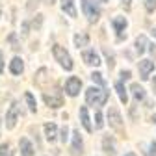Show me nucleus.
Listing matches in <instances>:
<instances>
[{
	"label": "nucleus",
	"mask_w": 156,
	"mask_h": 156,
	"mask_svg": "<svg viewBox=\"0 0 156 156\" xmlns=\"http://www.w3.org/2000/svg\"><path fill=\"white\" fill-rule=\"evenodd\" d=\"M108 91L99 89V87H89L86 91V102L91 106H104L108 102Z\"/></svg>",
	"instance_id": "nucleus-1"
},
{
	"label": "nucleus",
	"mask_w": 156,
	"mask_h": 156,
	"mask_svg": "<svg viewBox=\"0 0 156 156\" xmlns=\"http://www.w3.org/2000/svg\"><path fill=\"white\" fill-rule=\"evenodd\" d=\"M82 11L89 23H97L101 17V9L97 6V0H82Z\"/></svg>",
	"instance_id": "nucleus-2"
},
{
	"label": "nucleus",
	"mask_w": 156,
	"mask_h": 156,
	"mask_svg": "<svg viewBox=\"0 0 156 156\" xmlns=\"http://www.w3.org/2000/svg\"><path fill=\"white\" fill-rule=\"evenodd\" d=\"M52 54H54V58H56V62H60V65H62L63 69H67V71H71V69H73V60H71L69 52H67L63 47H60V45H54V48H52Z\"/></svg>",
	"instance_id": "nucleus-3"
},
{
	"label": "nucleus",
	"mask_w": 156,
	"mask_h": 156,
	"mask_svg": "<svg viewBox=\"0 0 156 156\" xmlns=\"http://www.w3.org/2000/svg\"><path fill=\"white\" fill-rule=\"evenodd\" d=\"M108 121H110V126L117 132V134H125V126H123V119H121V113L117 112V108H110L108 110Z\"/></svg>",
	"instance_id": "nucleus-4"
},
{
	"label": "nucleus",
	"mask_w": 156,
	"mask_h": 156,
	"mask_svg": "<svg viewBox=\"0 0 156 156\" xmlns=\"http://www.w3.org/2000/svg\"><path fill=\"white\" fill-rule=\"evenodd\" d=\"M80 87H82V80L76 78V76H71L65 82V91H67L69 97H76L78 93H80Z\"/></svg>",
	"instance_id": "nucleus-5"
},
{
	"label": "nucleus",
	"mask_w": 156,
	"mask_h": 156,
	"mask_svg": "<svg viewBox=\"0 0 156 156\" xmlns=\"http://www.w3.org/2000/svg\"><path fill=\"white\" fill-rule=\"evenodd\" d=\"M112 24H113V28L117 32V41H123V39L126 37V34H123L125 28H126V19L125 17H113L112 19Z\"/></svg>",
	"instance_id": "nucleus-6"
},
{
	"label": "nucleus",
	"mask_w": 156,
	"mask_h": 156,
	"mask_svg": "<svg viewBox=\"0 0 156 156\" xmlns=\"http://www.w3.org/2000/svg\"><path fill=\"white\" fill-rule=\"evenodd\" d=\"M17 117H19V104L17 102H11V106H9V110H8V113H6V128H13L15 126V123H17Z\"/></svg>",
	"instance_id": "nucleus-7"
},
{
	"label": "nucleus",
	"mask_w": 156,
	"mask_h": 156,
	"mask_svg": "<svg viewBox=\"0 0 156 156\" xmlns=\"http://www.w3.org/2000/svg\"><path fill=\"white\" fill-rule=\"evenodd\" d=\"M43 99H45V102H47V106L48 108H60V106H63V97H62V93L58 91L56 95H48V93H45L43 95Z\"/></svg>",
	"instance_id": "nucleus-8"
},
{
	"label": "nucleus",
	"mask_w": 156,
	"mask_h": 156,
	"mask_svg": "<svg viewBox=\"0 0 156 156\" xmlns=\"http://www.w3.org/2000/svg\"><path fill=\"white\" fill-rule=\"evenodd\" d=\"M82 138H80V132L74 130L73 132V145H71V156H82Z\"/></svg>",
	"instance_id": "nucleus-9"
},
{
	"label": "nucleus",
	"mask_w": 156,
	"mask_h": 156,
	"mask_svg": "<svg viewBox=\"0 0 156 156\" xmlns=\"http://www.w3.org/2000/svg\"><path fill=\"white\" fill-rule=\"evenodd\" d=\"M47 84H50V76H48V69L43 67V69H39L37 74H35V86L41 87V89H45Z\"/></svg>",
	"instance_id": "nucleus-10"
},
{
	"label": "nucleus",
	"mask_w": 156,
	"mask_h": 156,
	"mask_svg": "<svg viewBox=\"0 0 156 156\" xmlns=\"http://www.w3.org/2000/svg\"><path fill=\"white\" fill-rule=\"evenodd\" d=\"M152 71H154V62H151V60H141L140 62V76L143 80H147Z\"/></svg>",
	"instance_id": "nucleus-11"
},
{
	"label": "nucleus",
	"mask_w": 156,
	"mask_h": 156,
	"mask_svg": "<svg viewBox=\"0 0 156 156\" xmlns=\"http://www.w3.org/2000/svg\"><path fill=\"white\" fill-rule=\"evenodd\" d=\"M82 60H84L87 65H95V67L101 65V60H99V56H97L95 50H84V52H82Z\"/></svg>",
	"instance_id": "nucleus-12"
},
{
	"label": "nucleus",
	"mask_w": 156,
	"mask_h": 156,
	"mask_svg": "<svg viewBox=\"0 0 156 156\" xmlns=\"http://www.w3.org/2000/svg\"><path fill=\"white\" fill-rule=\"evenodd\" d=\"M102 149H104V152L110 154V156L115 154V141H113L112 136H104V140H102Z\"/></svg>",
	"instance_id": "nucleus-13"
},
{
	"label": "nucleus",
	"mask_w": 156,
	"mask_h": 156,
	"mask_svg": "<svg viewBox=\"0 0 156 156\" xmlns=\"http://www.w3.org/2000/svg\"><path fill=\"white\" fill-rule=\"evenodd\" d=\"M9 71H11L13 74H21V73L24 71V63H23L21 58H13V60L9 62Z\"/></svg>",
	"instance_id": "nucleus-14"
},
{
	"label": "nucleus",
	"mask_w": 156,
	"mask_h": 156,
	"mask_svg": "<svg viewBox=\"0 0 156 156\" xmlns=\"http://www.w3.org/2000/svg\"><path fill=\"white\" fill-rule=\"evenodd\" d=\"M19 147H21L23 156H34V147H32V143L26 138H23L21 141H19Z\"/></svg>",
	"instance_id": "nucleus-15"
},
{
	"label": "nucleus",
	"mask_w": 156,
	"mask_h": 156,
	"mask_svg": "<svg viewBox=\"0 0 156 156\" xmlns=\"http://www.w3.org/2000/svg\"><path fill=\"white\" fill-rule=\"evenodd\" d=\"M130 91H132V95H134V99L138 101V102L145 99V89H143V87H141L140 84H132V86H130Z\"/></svg>",
	"instance_id": "nucleus-16"
},
{
	"label": "nucleus",
	"mask_w": 156,
	"mask_h": 156,
	"mask_svg": "<svg viewBox=\"0 0 156 156\" xmlns=\"http://www.w3.org/2000/svg\"><path fill=\"white\" fill-rule=\"evenodd\" d=\"M80 119H82L84 128H86L87 132H91V130H93V126H91V121H89V115H87V108H86V106H82V108H80Z\"/></svg>",
	"instance_id": "nucleus-17"
},
{
	"label": "nucleus",
	"mask_w": 156,
	"mask_h": 156,
	"mask_svg": "<svg viewBox=\"0 0 156 156\" xmlns=\"http://www.w3.org/2000/svg\"><path fill=\"white\" fill-rule=\"evenodd\" d=\"M74 45L80 48V47H87L89 45V35L86 34V32H82V34H76L74 35Z\"/></svg>",
	"instance_id": "nucleus-18"
},
{
	"label": "nucleus",
	"mask_w": 156,
	"mask_h": 156,
	"mask_svg": "<svg viewBox=\"0 0 156 156\" xmlns=\"http://www.w3.org/2000/svg\"><path fill=\"white\" fill-rule=\"evenodd\" d=\"M115 91H117V95H119L121 102H123V104H126V102H128V95H126V89H125L123 82H115Z\"/></svg>",
	"instance_id": "nucleus-19"
},
{
	"label": "nucleus",
	"mask_w": 156,
	"mask_h": 156,
	"mask_svg": "<svg viewBox=\"0 0 156 156\" xmlns=\"http://www.w3.org/2000/svg\"><path fill=\"white\" fill-rule=\"evenodd\" d=\"M45 134H47V140L48 141H54L56 140V134H58V128L54 123H47L45 125Z\"/></svg>",
	"instance_id": "nucleus-20"
},
{
	"label": "nucleus",
	"mask_w": 156,
	"mask_h": 156,
	"mask_svg": "<svg viewBox=\"0 0 156 156\" xmlns=\"http://www.w3.org/2000/svg\"><path fill=\"white\" fill-rule=\"evenodd\" d=\"M62 8L69 17H76V9L73 6V0H62Z\"/></svg>",
	"instance_id": "nucleus-21"
},
{
	"label": "nucleus",
	"mask_w": 156,
	"mask_h": 156,
	"mask_svg": "<svg viewBox=\"0 0 156 156\" xmlns=\"http://www.w3.org/2000/svg\"><path fill=\"white\" fill-rule=\"evenodd\" d=\"M147 48V37L145 35H140L138 39H136V50H138L140 54H143Z\"/></svg>",
	"instance_id": "nucleus-22"
},
{
	"label": "nucleus",
	"mask_w": 156,
	"mask_h": 156,
	"mask_svg": "<svg viewBox=\"0 0 156 156\" xmlns=\"http://www.w3.org/2000/svg\"><path fill=\"white\" fill-rule=\"evenodd\" d=\"M102 52H104V56H106V62H108V69H113L115 67V56H113V52H110L106 47L102 48Z\"/></svg>",
	"instance_id": "nucleus-23"
},
{
	"label": "nucleus",
	"mask_w": 156,
	"mask_h": 156,
	"mask_svg": "<svg viewBox=\"0 0 156 156\" xmlns=\"http://www.w3.org/2000/svg\"><path fill=\"white\" fill-rule=\"evenodd\" d=\"M91 80H93V82H97L101 87H104V86H106V80L102 78V74H101V73H93V74H91Z\"/></svg>",
	"instance_id": "nucleus-24"
},
{
	"label": "nucleus",
	"mask_w": 156,
	"mask_h": 156,
	"mask_svg": "<svg viewBox=\"0 0 156 156\" xmlns=\"http://www.w3.org/2000/svg\"><path fill=\"white\" fill-rule=\"evenodd\" d=\"M24 99H26V102H28V108H30L32 112H35V106H37V104H35L34 95H32V93H26V95H24Z\"/></svg>",
	"instance_id": "nucleus-25"
},
{
	"label": "nucleus",
	"mask_w": 156,
	"mask_h": 156,
	"mask_svg": "<svg viewBox=\"0 0 156 156\" xmlns=\"http://www.w3.org/2000/svg\"><path fill=\"white\" fill-rule=\"evenodd\" d=\"M102 125H104V121H102V113L97 110V112H95V128H102Z\"/></svg>",
	"instance_id": "nucleus-26"
},
{
	"label": "nucleus",
	"mask_w": 156,
	"mask_h": 156,
	"mask_svg": "<svg viewBox=\"0 0 156 156\" xmlns=\"http://www.w3.org/2000/svg\"><path fill=\"white\" fill-rule=\"evenodd\" d=\"M145 9H147L149 13H152V11L156 9V0H145Z\"/></svg>",
	"instance_id": "nucleus-27"
},
{
	"label": "nucleus",
	"mask_w": 156,
	"mask_h": 156,
	"mask_svg": "<svg viewBox=\"0 0 156 156\" xmlns=\"http://www.w3.org/2000/svg\"><path fill=\"white\" fill-rule=\"evenodd\" d=\"M147 156H156V143L152 141L151 145H149V151H147Z\"/></svg>",
	"instance_id": "nucleus-28"
},
{
	"label": "nucleus",
	"mask_w": 156,
	"mask_h": 156,
	"mask_svg": "<svg viewBox=\"0 0 156 156\" xmlns=\"http://www.w3.org/2000/svg\"><path fill=\"white\" fill-rule=\"evenodd\" d=\"M9 152V145L8 143H4V145H0V156H6Z\"/></svg>",
	"instance_id": "nucleus-29"
},
{
	"label": "nucleus",
	"mask_w": 156,
	"mask_h": 156,
	"mask_svg": "<svg viewBox=\"0 0 156 156\" xmlns=\"http://www.w3.org/2000/svg\"><path fill=\"white\" fill-rule=\"evenodd\" d=\"M41 23H43V15H37V21L34 19V26L35 28H41Z\"/></svg>",
	"instance_id": "nucleus-30"
},
{
	"label": "nucleus",
	"mask_w": 156,
	"mask_h": 156,
	"mask_svg": "<svg viewBox=\"0 0 156 156\" xmlns=\"http://www.w3.org/2000/svg\"><path fill=\"white\" fill-rule=\"evenodd\" d=\"M67 134H69V130H67V126H63V128H62V141H63V143H65V141H67V138H69Z\"/></svg>",
	"instance_id": "nucleus-31"
},
{
	"label": "nucleus",
	"mask_w": 156,
	"mask_h": 156,
	"mask_svg": "<svg viewBox=\"0 0 156 156\" xmlns=\"http://www.w3.org/2000/svg\"><path fill=\"white\" fill-rule=\"evenodd\" d=\"M9 41H11L13 48H15V50H19V45H17V41H15V34H11V35H9Z\"/></svg>",
	"instance_id": "nucleus-32"
},
{
	"label": "nucleus",
	"mask_w": 156,
	"mask_h": 156,
	"mask_svg": "<svg viewBox=\"0 0 156 156\" xmlns=\"http://www.w3.org/2000/svg\"><path fill=\"white\" fill-rule=\"evenodd\" d=\"M4 73V54L0 52V74Z\"/></svg>",
	"instance_id": "nucleus-33"
},
{
	"label": "nucleus",
	"mask_w": 156,
	"mask_h": 156,
	"mask_svg": "<svg viewBox=\"0 0 156 156\" xmlns=\"http://www.w3.org/2000/svg\"><path fill=\"white\" fill-rule=\"evenodd\" d=\"M121 78H123V80H128V78H130V71H121Z\"/></svg>",
	"instance_id": "nucleus-34"
},
{
	"label": "nucleus",
	"mask_w": 156,
	"mask_h": 156,
	"mask_svg": "<svg viewBox=\"0 0 156 156\" xmlns=\"http://www.w3.org/2000/svg\"><path fill=\"white\" fill-rule=\"evenodd\" d=\"M130 4H132V0H123V6H125V9H130Z\"/></svg>",
	"instance_id": "nucleus-35"
},
{
	"label": "nucleus",
	"mask_w": 156,
	"mask_h": 156,
	"mask_svg": "<svg viewBox=\"0 0 156 156\" xmlns=\"http://www.w3.org/2000/svg\"><path fill=\"white\" fill-rule=\"evenodd\" d=\"M151 52H152V54L156 56V47H154V45H151Z\"/></svg>",
	"instance_id": "nucleus-36"
},
{
	"label": "nucleus",
	"mask_w": 156,
	"mask_h": 156,
	"mask_svg": "<svg viewBox=\"0 0 156 156\" xmlns=\"http://www.w3.org/2000/svg\"><path fill=\"white\" fill-rule=\"evenodd\" d=\"M152 89H154V93H156V78L152 80Z\"/></svg>",
	"instance_id": "nucleus-37"
},
{
	"label": "nucleus",
	"mask_w": 156,
	"mask_h": 156,
	"mask_svg": "<svg viewBox=\"0 0 156 156\" xmlns=\"http://www.w3.org/2000/svg\"><path fill=\"white\" fill-rule=\"evenodd\" d=\"M125 156H136V154H134V152H128V154H125Z\"/></svg>",
	"instance_id": "nucleus-38"
},
{
	"label": "nucleus",
	"mask_w": 156,
	"mask_h": 156,
	"mask_svg": "<svg viewBox=\"0 0 156 156\" xmlns=\"http://www.w3.org/2000/svg\"><path fill=\"white\" fill-rule=\"evenodd\" d=\"M152 121H154V123H156V115H154V117H152Z\"/></svg>",
	"instance_id": "nucleus-39"
},
{
	"label": "nucleus",
	"mask_w": 156,
	"mask_h": 156,
	"mask_svg": "<svg viewBox=\"0 0 156 156\" xmlns=\"http://www.w3.org/2000/svg\"><path fill=\"white\" fill-rule=\"evenodd\" d=\"M0 13H2V9H0Z\"/></svg>",
	"instance_id": "nucleus-40"
}]
</instances>
